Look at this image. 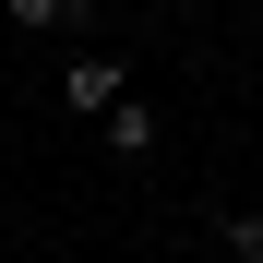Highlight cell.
Returning <instances> with one entry per match:
<instances>
[{
	"instance_id": "1",
	"label": "cell",
	"mask_w": 263,
	"mask_h": 263,
	"mask_svg": "<svg viewBox=\"0 0 263 263\" xmlns=\"http://www.w3.org/2000/svg\"><path fill=\"white\" fill-rule=\"evenodd\" d=\"M60 96H72V120H108V108H120V96H132V72H120V60H108V48H84V60H72V72H60Z\"/></svg>"
},
{
	"instance_id": "2",
	"label": "cell",
	"mask_w": 263,
	"mask_h": 263,
	"mask_svg": "<svg viewBox=\"0 0 263 263\" xmlns=\"http://www.w3.org/2000/svg\"><path fill=\"white\" fill-rule=\"evenodd\" d=\"M96 132H108V156H156V108H144V96H120Z\"/></svg>"
},
{
	"instance_id": "3",
	"label": "cell",
	"mask_w": 263,
	"mask_h": 263,
	"mask_svg": "<svg viewBox=\"0 0 263 263\" xmlns=\"http://www.w3.org/2000/svg\"><path fill=\"white\" fill-rule=\"evenodd\" d=\"M0 12H12V36H60V24L84 12V0H0Z\"/></svg>"
},
{
	"instance_id": "4",
	"label": "cell",
	"mask_w": 263,
	"mask_h": 263,
	"mask_svg": "<svg viewBox=\"0 0 263 263\" xmlns=\"http://www.w3.org/2000/svg\"><path fill=\"white\" fill-rule=\"evenodd\" d=\"M215 239H228L239 263H263V215H251V203H239V215H215Z\"/></svg>"
}]
</instances>
